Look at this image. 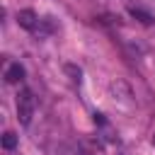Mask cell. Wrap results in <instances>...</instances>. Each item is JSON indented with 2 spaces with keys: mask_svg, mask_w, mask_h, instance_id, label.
Segmentation results:
<instances>
[{
  "mask_svg": "<svg viewBox=\"0 0 155 155\" xmlns=\"http://www.w3.org/2000/svg\"><path fill=\"white\" fill-rule=\"evenodd\" d=\"M153 145H155V136H153Z\"/></svg>",
  "mask_w": 155,
  "mask_h": 155,
  "instance_id": "52a82bcc",
  "label": "cell"
},
{
  "mask_svg": "<svg viewBox=\"0 0 155 155\" xmlns=\"http://www.w3.org/2000/svg\"><path fill=\"white\" fill-rule=\"evenodd\" d=\"M15 145H17V136H15L12 131L2 133V148H5V150H12Z\"/></svg>",
  "mask_w": 155,
  "mask_h": 155,
  "instance_id": "5b68a950",
  "label": "cell"
},
{
  "mask_svg": "<svg viewBox=\"0 0 155 155\" xmlns=\"http://www.w3.org/2000/svg\"><path fill=\"white\" fill-rule=\"evenodd\" d=\"M65 73H68V75H73L70 80H75V82H80V78H82V70H80L78 65H70V63L65 65Z\"/></svg>",
  "mask_w": 155,
  "mask_h": 155,
  "instance_id": "8992f818",
  "label": "cell"
},
{
  "mask_svg": "<svg viewBox=\"0 0 155 155\" xmlns=\"http://www.w3.org/2000/svg\"><path fill=\"white\" fill-rule=\"evenodd\" d=\"M17 116H19L22 126L31 124V116H34V94H31V90H22L17 94Z\"/></svg>",
  "mask_w": 155,
  "mask_h": 155,
  "instance_id": "6da1fadb",
  "label": "cell"
},
{
  "mask_svg": "<svg viewBox=\"0 0 155 155\" xmlns=\"http://www.w3.org/2000/svg\"><path fill=\"white\" fill-rule=\"evenodd\" d=\"M128 15H131V17H136V19H138L140 24H145V27H148V24H153V15H150V12H145V10H140V7H133V5H131V7H128Z\"/></svg>",
  "mask_w": 155,
  "mask_h": 155,
  "instance_id": "277c9868",
  "label": "cell"
},
{
  "mask_svg": "<svg viewBox=\"0 0 155 155\" xmlns=\"http://www.w3.org/2000/svg\"><path fill=\"white\" fill-rule=\"evenodd\" d=\"M24 78V68L19 65V63H12L7 70H5V80L10 82V85H15V82H19Z\"/></svg>",
  "mask_w": 155,
  "mask_h": 155,
  "instance_id": "3957f363",
  "label": "cell"
},
{
  "mask_svg": "<svg viewBox=\"0 0 155 155\" xmlns=\"http://www.w3.org/2000/svg\"><path fill=\"white\" fill-rule=\"evenodd\" d=\"M17 24H19L22 29L36 31V27H39V17H36L34 10H19V12H17Z\"/></svg>",
  "mask_w": 155,
  "mask_h": 155,
  "instance_id": "7a4b0ae2",
  "label": "cell"
}]
</instances>
